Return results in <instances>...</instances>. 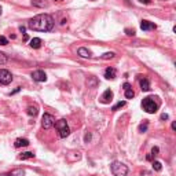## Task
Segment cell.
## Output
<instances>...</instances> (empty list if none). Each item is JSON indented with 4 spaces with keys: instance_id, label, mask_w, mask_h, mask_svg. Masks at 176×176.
I'll list each match as a JSON object with an SVG mask.
<instances>
[{
    "instance_id": "cell-1",
    "label": "cell",
    "mask_w": 176,
    "mask_h": 176,
    "mask_svg": "<svg viewBox=\"0 0 176 176\" xmlns=\"http://www.w3.org/2000/svg\"><path fill=\"white\" fill-rule=\"evenodd\" d=\"M28 28L37 32H50L54 28V18L48 14H39L29 21Z\"/></svg>"
},
{
    "instance_id": "cell-2",
    "label": "cell",
    "mask_w": 176,
    "mask_h": 176,
    "mask_svg": "<svg viewBox=\"0 0 176 176\" xmlns=\"http://www.w3.org/2000/svg\"><path fill=\"white\" fill-rule=\"evenodd\" d=\"M110 169H112L113 176H127V173H128V166L124 165L123 162H120V161H114V162H112Z\"/></svg>"
},
{
    "instance_id": "cell-3",
    "label": "cell",
    "mask_w": 176,
    "mask_h": 176,
    "mask_svg": "<svg viewBox=\"0 0 176 176\" xmlns=\"http://www.w3.org/2000/svg\"><path fill=\"white\" fill-rule=\"evenodd\" d=\"M54 125H55V128L58 129V135H59V138H68L69 136V134H70V128H69L68 121H66L65 118L58 120Z\"/></svg>"
},
{
    "instance_id": "cell-4",
    "label": "cell",
    "mask_w": 176,
    "mask_h": 176,
    "mask_svg": "<svg viewBox=\"0 0 176 176\" xmlns=\"http://www.w3.org/2000/svg\"><path fill=\"white\" fill-rule=\"evenodd\" d=\"M142 108H143V110L146 112V113H149V114H154L157 110H158V105L154 102L153 101V98H150V97H147V98H143V101H142Z\"/></svg>"
},
{
    "instance_id": "cell-5",
    "label": "cell",
    "mask_w": 176,
    "mask_h": 176,
    "mask_svg": "<svg viewBox=\"0 0 176 176\" xmlns=\"http://www.w3.org/2000/svg\"><path fill=\"white\" fill-rule=\"evenodd\" d=\"M54 124H55L54 116H51V114H48V113H44L43 118H41V125H43V128H44V129H50V128L54 127Z\"/></svg>"
},
{
    "instance_id": "cell-6",
    "label": "cell",
    "mask_w": 176,
    "mask_h": 176,
    "mask_svg": "<svg viewBox=\"0 0 176 176\" xmlns=\"http://www.w3.org/2000/svg\"><path fill=\"white\" fill-rule=\"evenodd\" d=\"M12 81V74L7 69H0V84L8 85Z\"/></svg>"
},
{
    "instance_id": "cell-7",
    "label": "cell",
    "mask_w": 176,
    "mask_h": 176,
    "mask_svg": "<svg viewBox=\"0 0 176 176\" xmlns=\"http://www.w3.org/2000/svg\"><path fill=\"white\" fill-rule=\"evenodd\" d=\"M32 79L34 81H37V83H43V81L47 80V74L43 70H34L33 73H32Z\"/></svg>"
},
{
    "instance_id": "cell-8",
    "label": "cell",
    "mask_w": 176,
    "mask_h": 176,
    "mask_svg": "<svg viewBox=\"0 0 176 176\" xmlns=\"http://www.w3.org/2000/svg\"><path fill=\"white\" fill-rule=\"evenodd\" d=\"M112 99H113V91H112V90H106V91L102 94V97H101V102L105 103V105H108V103L112 102Z\"/></svg>"
},
{
    "instance_id": "cell-9",
    "label": "cell",
    "mask_w": 176,
    "mask_h": 176,
    "mask_svg": "<svg viewBox=\"0 0 176 176\" xmlns=\"http://www.w3.org/2000/svg\"><path fill=\"white\" fill-rule=\"evenodd\" d=\"M157 26H155V23L150 22V21H146V19H143L142 22H140V29L142 30H153V29H155Z\"/></svg>"
},
{
    "instance_id": "cell-10",
    "label": "cell",
    "mask_w": 176,
    "mask_h": 176,
    "mask_svg": "<svg viewBox=\"0 0 176 176\" xmlns=\"http://www.w3.org/2000/svg\"><path fill=\"white\" fill-rule=\"evenodd\" d=\"M116 76H117V70L114 68H108L105 70V77L108 80H114L116 79Z\"/></svg>"
},
{
    "instance_id": "cell-11",
    "label": "cell",
    "mask_w": 176,
    "mask_h": 176,
    "mask_svg": "<svg viewBox=\"0 0 176 176\" xmlns=\"http://www.w3.org/2000/svg\"><path fill=\"white\" fill-rule=\"evenodd\" d=\"M77 54H79L81 58H91L92 57L91 51H90L88 48H85V47H80L79 50H77Z\"/></svg>"
},
{
    "instance_id": "cell-12",
    "label": "cell",
    "mask_w": 176,
    "mask_h": 176,
    "mask_svg": "<svg viewBox=\"0 0 176 176\" xmlns=\"http://www.w3.org/2000/svg\"><path fill=\"white\" fill-rule=\"evenodd\" d=\"M28 144H29V140H28V139H21V138H19V139H17V140L14 142V146H15L17 149L25 147V146H28Z\"/></svg>"
},
{
    "instance_id": "cell-13",
    "label": "cell",
    "mask_w": 176,
    "mask_h": 176,
    "mask_svg": "<svg viewBox=\"0 0 176 176\" xmlns=\"http://www.w3.org/2000/svg\"><path fill=\"white\" fill-rule=\"evenodd\" d=\"M4 176H25V171L21 169V168H17V169H12L11 172L6 173Z\"/></svg>"
},
{
    "instance_id": "cell-14",
    "label": "cell",
    "mask_w": 176,
    "mask_h": 176,
    "mask_svg": "<svg viewBox=\"0 0 176 176\" xmlns=\"http://www.w3.org/2000/svg\"><path fill=\"white\" fill-rule=\"evenodd\" d=\"M140 88H142V91H150V83L146 77L140 79Z\"/></svg>"
},
{
    "instance_id": "cell-15",
    "label": "cell",
    "mask_w": 176,
    "mask_h": 176,
    "mask_svg": "<svg viewBox=\"0 0 176 176\" xmlns=\"http://www.w3.org/2000/svg\"><path fill=\"white\" fill-rule=\"evenodd\" d=\"M41 44H43L41 39H39V37H34V39L30 40V44H29V46L32 47V48H40V47H41Z\"/></svg>"
},
{
    "instance_id": "cell-16",
    "label": "cell",
    "mask_w": 176,
    "mask_h": 176,
    "mask_svg": "<svg viewBox=\"0 0 176 176\" xmlns=\"http://www.w3.org/2000/svg\"><path fill=\"white\" fill-rule=\"evenodd\" d=\"M19 160H29V158H34V153H32V151H25V153H22L19 157H18Z\"/></svg>"
},
{
    "instance_id": "cell-17",
    "label": "cell",
    "mask_w": 176,
    "mask_h": 176,
    "mask_svg": "<svg viewBox=\"0 0 176 176\" xmlns=\"http://www.w3.org/2000/svg\"><path fill=\"white\" fill-rule=\"evenodd\" d=\"M32 4L36 7H48V3H47L46 0H33Z\"/></svg>"
},
{
    "instance_id": "cell-18",
    "label": "cell",
    "mask_w": 176,
    "mask_h": 176,
    "mask_svg": "<svg viewBox=\"0 0 176 176\" xmlns=\"http://www.w3.org/2000/svg\"><path fill=\"white\" fill-rule=\"evenodd\" d=\"M26 113H28L29 116H32V117H36L37 113H39V110H37V108H34V106H29L28 110H26Z\"/></svg>"
},
{
    "instance_id": "cell-19",
    "label": "cell",
    "mask_w": 176,
    "mask_h": 176,
    "mask_svg": "<svg viewBox=\"0 0 176 176\" xmlns=\"http://www.w3.org/2000/svg\"><path fill=\"white\" fill-rule=\"evenodd\" d=\"M124 91H125V98L127 99H132L135 97V92L132 91V88H128V90H124Z\"/></svg>"
},
{
    "instance_id": "cell-20",
    "label": "cell",
    "mask_w": 176,
    "mask_h": 176,
    "mask_svg": "<svg viewBox=\"0 0 176 176\" xmlns=\"http://www.w3.org/2000/svg\"><path fill=\"white\" fill-rule=\"evenodd\" d=\"M153 169L157 171V172H160V171L162 169V165H161L160 161H153Z\"/></svg>"
},
{
    "instance_id": "cell-21",
    "label": "cell",
    "mask_w": 176,
    "mask_h": 176,
    "mask_svg": "<svg viewBox=\"0 0 176 176\" xmlns=\"http://www.w3.org/2000/svg\"><path fill=\"white\" fill-rule=\"evenodd\" d=\"M114 52H106V54H103L102 55V59H112V58H114Z\"/></svg>"
},
{
    "instance_id": "cell-22",
    "label": "cell",
    "mask_w": 176,
    "mask_h": 176,
    "mask_svg": "<svg viewBox=\"0 0 176 176\" xmlns=\"http://www.w3.org/2000/svg\"><path fill=\"white\" fill-rule=\"evenodd\" d=\"M124 106H125V102L123 101V102H118L117 105H114L112 110H114V112H116V110H118V109H121V108H124Z\"/></svg>"
},
{
    "instance_id": "cell-23",
    "label": "cell",
    "mask_w": 176,
    "mask_h": 176,
    "mask_svg": "<svg viewBox=\"0 0 176 176\" xmlns=\"http://www.w3.org/2000/svg\"><path fill=\"white\" fill-rule=\"evenodd\" d=\"M6 62H7V57H6V54L0 51V65H3V63H6Z\"/></svg>"
},
{
    "instance_id": "cell-24",
    "label": "cell",
    "mask_w": 176,
    "mask_h": 176,
    "mask_svg": "<svg viewBox=\"0 0 176 176\" xmlns=\"http://www.w3.org/2000/svg\"><path fill=\"white\" fill-rule=\"evenodd\" d=\"M147 125H149V123H147V121H146L144 124L139 125V132H146V129H147Z\"/></svg>"
},
{
    "instance_id": "cell-25",
    "label": "cell",
    "mask_w": 176,
    "mask_h": 176,
    "mask_svg": "<svg viewBox=\"0 0 176 176\" xmlns=\"http://www.w3.org/2000/svg\"><path fill=\"white\" fill-rule=\"evenodd\" d=\"M8 44V40L4 36H0V46H7Z\"/></svg>"
},
{
    "instance_id": "cell-26",
    "label": "cell",
    "mask_w": 176,
    "mask_h": 176,
    "mask_svg": "<svg viewBox=\"0 0 176 176\" xmlns=\"http://www.w3.org/2000/svg\"><path fill=\"white\" fill-rule=\"evenodd\" d=\"M125 33L128 36H135V30L134 29H125Z\"/></svg>"
},
{
    "instance_id": "cell-27",
    "label": "cell",
    "mask_w": 176,
    "mask_h": 176,
    "mask_svg": "<svg viewBox=\"0 0 176 176\" xmlns=\"http://www.w3.org/2000/svg\"><path fill=\"white\" fill-rule=\"evenodd\" d=\"M84 140H85V143H88V142H90V140H91V134H85Z\"/></svg>"
},
{
    "instance_id": "cell-28",
    "label": "cell",
    "mask_w": 176,
    "mask_h": 176,
    "mask_svg": "<svg viewBox=\"0 0 176 176\" xmlns=\"http://www.w3.org/2000/svg\"><path fill=\"white\" fill-rule=\"evenodd\" d=\"M151 154H153V155H157V154H158V147H153V150H151Z\"/></svg>"
},
{
    "instance_id": "cell-29",
    "label": "cell",
    "mask_w": 176,
    "mask_h": 176,
    "mask_svg": "<svg viewBox=\"0 0 176 176\" xmlns=\"http://www.w3.org/2000/svg\"><path fill=\"white\" fill-rule=\"evenodd\" d=\"M146 160H147V161H153V154L151 153L147 154V155H146Z\"/></svg>"
},
{
    "instance_id": "cell-30",
    "label": "cell",
    "mask_w": 176,
    "mask_h": 176,
    "mask_svg": "<svg viewBox=\"0 0 176 176\" xmlns=\"http://www.w3.org/2000/svg\"><path fill=\"white\" fill-rule=\"evenodd\" d=\"M19 91H21V88L18 87V88H15V90H14V91L11 92V95H14V94H17V92H19Z\"/></svg>"
},
{
    "instance_id": "cell-31",
    "label": "cell",
    "mask_w": 176,
    "mask_h": 176,
    "mask_svg": "<svg viewBox=\"0 0 176 176\" xmlns=\"http://www.w3.org/2000/svg\"><path fill=\"white\" fill-rule=\"evenodd\" d=\"M139 1H140V3H143V4H149L151 0H139Z\"/></svg>"
},
{
    "instance_id": "cell-32",
    "label": "cell",
    "mask_w": 176,
    "mask_h": 176,
    "mask_svg": "<svg viewBox=\"0 0 176 176\" xmlns=\"http://www.w3.org/2000/svg\"><path fill=\"white\" fill-rule=\"evenodd\" d=\"M161 120H168V114H161Z\"/></svg>"
},
{
    "instance_id": "cell-33",
    "label": "cell",
    "mask_w": 176,
    "mask_h": 176,
    "mask_svg": "<svg viewBox=\"0 0 176 176\" xmlns=\"http://www.w3.org/2000/svg\"><path fill=\"white\" fill-rule=\"evenodd\" d=\"M123 87H124V90H128V88H131V85L128 84V83H125V84L123 85Z\"/></svg>"
},
{
    "instance_id": "cell-34",
    "label": "cell",
    "mask_w": 176,
    "mask_h": 176,
    "mask_svg": "<svg viewBox=\"0 0 176 176\" xmlns=\"http://www.w3.org/2000/svg\"><path fill=\"white\" fill-rule=\"evenodd\" d=\"M19 30H21L22 33H25V30H26V28H25V26H21V28H19Z\"/></svg>"
},
{
    "instance_id": "cell-35",
    "label": "cell",
    "mask_w": 176,
    "mask_h": 176,
    "mask_svg": "<svg viewBox=\"0 0 176 176\" xmlns=\"http://www.w3.org/2000/svg\"><path fill=\"white\" fill-rule=\"evenodd\" d=\"M57 1H61V0H57Z\"/></svg>"
},
{
    "instance_id": "cell-36",
    "label": "cell",
    "mask_w": 176,
    "mask_h": 176,
    "mask_svg": "<svg viewBox=\"0 0 176 176\" xmlns=\"http://www.w3.org/2000/svg\"><path fill=\"white\" fill-rule=\"evenodd\" d=\"M0 12H1V8H0Z\"/></svg>"
},
{
    "instance_id": "cell-37",
    "label": "cell",
    "mask_w": 176,
    "mask_h": 176,
    "mask_svg": "<svg viewBox=\"0 0 176 176\" xmlns=\"http://www.w3.org/2000/svg\"><path fill=\"white\" fill-rule=\"evenodd\" d=\"M92 1H94V0H92Z\"/></svg>"
}]
</instances>
